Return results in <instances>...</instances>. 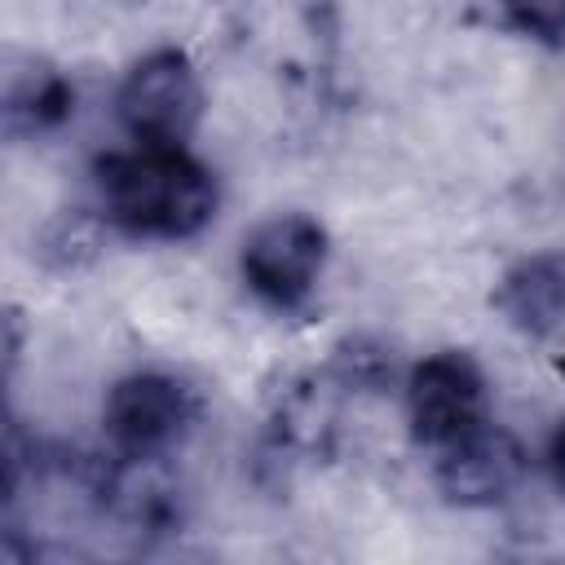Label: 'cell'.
I'll return each mask as SVG.
<instances>
[{"label": "cell", "instance_id": "6da1fadb", "mask_svg": "<svg viewBox=\"0 0 565 565\" xmlns=\"http://www.w3.org/2000/svg\"><path fill=\"white\" fill-rule=\"evenodd\" d=\"M93 177L106 221L132 238H194L216 216V177L181 146L102 154Z\"/></svg>", "mask_w": 565, "mask_h": 565}, {"label": "cell", "instance_id": "7a4b0ae2", "mask_svg": "<svg viewBox=\"0 0 565 565\" xmlns=\"http://www.w3.org/2000/svg\"><path fill=\"white\" fill-rule=\"evenodd\" d=\"M115 115L137 146H181L203 119V84L181 49H154L128 66Z\"/></svg>", "mask_w": 565, "mask_h": 565}, {"label": "cell", "instance_id": "3957f363", "mask_svg": "<svg viewBox=\"0 0 565 565\" xmlns=\"http://www.w3.org/2000/svg\"><path fill=\"white\" fill-rule=\"evenodd\" d=\"M322 265H327V230L305 212H278L260 221L238 252L243 282L252 287L256 300H265L278 313H291L313 296Z\"/></svg>", "mask_w": 565, "mask_h": 565}, {"label": "cell", "instance_id": "277c9868", "mask_svg": "<svg viewBox=\"0 0 565 565\" xmlns=\"http://www.w3.org/2000/svg\"><path fill=\"white\" fill-rule=\"evenodd\" d=\"M194 415V393L168 371H132L102 402V428L124 459H159L185 437Z\"/></svg>", "mask_w": 565, "mask_h": 565}, {"label": "cell", "instance_id": "5b68a950", "mask_svg": "<svg viewBox=\"0 0 565 565\" xmlns=\"http://www.w3.org/2000/svg\"><path fill=\"white\" fill-rule=\"evenodd\" d=\"M406 419L419 446L446 450L486 424V375L463 349H441L406 375Z\"/></svg>", "mask_w": 565, "mask_h": 565}, {"label": "cell", "instance_id": "8992f818", "mask_svg": "<svg viewBox=\"0 0 565 565\" xmlns=\"http://www.w3.org/2000/svg\"><path fill=\"white\" fill-rule=\"evenodd\" d=\"M525 472V450L508 428L481 424L450 441L437 459V490L455 508H494L512 494Z\"/></svg>", "mask_w": 565, "mask_h": 565}, {"label": "cell", "instance_id": "52a82bcc", "mask_svg": "<svg viewBox=\"0 0 565 565\" xmlns=\"http://www.w3.org/2000/svg\"><path fill=\"white\" fill-rule=\"evenodd\" d=\"M494 309L530 340H552L565 331V252H530L503 269L494 287Z\"/></svg>", "mask_w": 565, "mask_h": 565}, {"label": "cell", "instance_id": "ba28073f", "mask_svg": "<svg viewBox=\"0 0 565 565\" xmlns=\"http://www.w3.org/2000/svg\"><path fill=\"white\" fill-rule=\"evenodd\" d=\"M0 110H4V132L9 137H44V132H53L71 119L75 88L66 84L62 71L31 57L22 66H9Z\"/></svg>", "mask_w": 565, "mask_h": 565}, {"label": "cell", "instance_id": "9c48e42d", "mask_svg": "<svg viewBox=\"0 0 565 565\" xmlns=\"http://www.w3.org/2000/svg\"><path fill=\"white\" fill-rule=\"evenodd\" d=\"M503 18L543 44H565V0H499Z\"/></svg>", "mask_w": 565, "mask_h": 565}, {"label": "cell", "instance_id": "30bf717a", "mask_svg": "<svg viewBox=\"0 0 565 565\" xmlns=\"http://www.w3.org/2000/svg\"><path fill=\"white\" fill-rule=\"evenodd\" d=\"M547 472H552L556 490L565 494V419L556 424V433H552V441H547Z\"/></svg>", "mask_w": 565, "mask_h": 565}]
</instances>
